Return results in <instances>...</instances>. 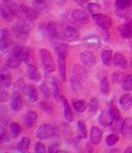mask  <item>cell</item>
<instances>
[{
  "mask_svg": "<svg viewBox=\"0 0 132 153\" xmlns=\"http://www.w3.org/2000/svg\"><path fill=\"white\" fill-rule=\"evenodd\" d=\"M31 29L30 21L21 19L15 26L13 27V34L15 35L18 39L25 40L27 39Z\"/></svg>",
  "mask_w": 132,
  "mask_h": 153,
  "instance_id": "1",
  "label": "cell"
},
{
  "mask_svg": "<svg viewBox=\"0 0 132 153\" xmlns=\"http://www.w3.org/2000/svg\"><path fill=\"white\" fill-rule=\"evenodd\" d=\"M39 56L41 60L42 66L46 73H53L56 71V64L54 61L52 55L46 49H40L39 50Z\"/></svg>",
  "mask_w": 132,
  "mask_h": 153,
  "instance_id": "2",
  "label": "cell"
},
{
  "mask_svg": "<svg viewBox=\"0 0 132 153\" xmlns=\"http://www.w3.org/2000/svg\"><path fill=\"white\" fill-rule=\"evenodd\" d=\"M87 71L80 65L73 66V69L71 71L70 76V83L72 86H80L83 81L86 79Z\"/></svg>",
  "mask_w": 132,
  "mask_h": 153,
  "instance_id": "3",
  "label": "cell"
},
{
  "mask_svg": "<svg viewBox=\"0 0 132 153\" xmlns=\"http://www.w3.org/2000/svg\"><path fill=\"white\" fill-rule=\"evenodd\" d=\"M39 13L37 10H35L33 7H30V6L24 5V4H21L20 5V16L19 17L21 19L27 20V21H35V20L38 18Z\"/></svg>",
  "mask_w": 132,
  "mask_h": 153,
  "instance_id": "4",
  "label": "cell"
},
{
  "mask_svg": "<svg viewBox=\"0 0 132 153\" xmlns=\"http://www.w3.org/2000/svg\"><path fill=\"white\" fill-rule=\"evenodd\" d=\"M56 129L51 124H41L36 130V137L39 140H46L55 136Z\"/></svg>",
  "mask_w": 132,
  "mask_h": 153,
  "instance_id": "5",
  "label": "cell"
},
{
  "mask_svg": "<svg viewBox=\"0 0 132 153\" xmlns=\"http://www.w3.org/2000/svg\"><path fill=\"white\" fill-rule=\"evenodd\" d=\"M62 38L67 42H75L80 38V32L75 27L68 25L62 30L61 32Z\"/></svg>",
  "mask_w": 132,
  "mask_h": 153,
  "instance_id": "6",
  "label": "cell"
},
{
  "mask_svg": "<svg viewBox=\"0 0 132 153\" xmlns=\"http://www.w3.org/2000/svg\"><path fill=\"white\" fill-rule=\"evenodd\" d=\"M93 20L96 23V25L99 26L103 30H108V29L111 28V25H113L111 17L103 15V13H98V15L93 16Z\"/></svg>",
  "mask_w": 132,
  "mask_h": 153,
  "instance_id": "7",
  "label": "cell"
},
{
  "mask_svg": "<svg viewBox=\"0 0 132 153\" xmlns=\"http://www.w3.org/2000/svg\"><path fill=\"white\" fill-rule=\"evenodd\" d=\"M12 45V35L10 32L5 28H2L0 30V50L3 53H5V51L10 48V46Z\"/></svg>",
  "mask_w": 132,
  "mask_h": 153,
  "instance_id": "8",
  "label": "cell"
},
{
  "mask_svg": "<svg viewBox=\"0 0 132 153\" xmlns=\"http://www.w3.org/2000/svg\"><path fill=\"white\" fill-rule=\"evenodd\" d=\"M71 18L80 24H87L90 21V17H89L87 12H85L84 10H80V8L73 10L71 12Z\"/></svg>",
  "mask_w": 132,
  "mask_h": 153,
  "instance_id": "9",
  "label": "cell"
},
{
  "mask_svg": "<svg viewBox=\"0 0 132 153\" xmlns=\"http://www.w3.org/2000/svg\"><path fill=\"white\" fill-rule=\"evenodd\" d=\"M80 60L82 61L83 64L86 66L92 67L96 64V57L95 55L90 51H85L80 54Z\"/></svg>",
  "mask_w": 132,
  "mask_h": 153,
  "instance_id": "10",
  "label": "cell"
},
{
  "mask_svg": "<svg viewBox=\"0 0 132 153\" xmlns=\"http://www.w3.org/2000/svg\"><path fill=\"white\" fill-rule=\"evenodd\" d=\"M114 121H115V119H114L113 115H111L109 110H103L100 113L99 118H98V122L102 126H109V125L113 124Z\"/></svg>",
  "mask_w": 132,
  "mask_h": 153,
  "instance_id": "11",
  "label": "cell"
},
{
  "mask_svg": "<svg viewBox=\"0 0 132 153\" xmlns=\"http://www.w3.org/2000/svg\"><path fill=\"white\" fill-rule=\"evenodd\" d=\"M24 94L26 95V97L28 98V100L30 102H36L38 100V93H37V90L34 88L31 85H24L23 88Z\"/></svg>",
  "mask_w": 132,
  "mask_h": 153,
  "instance_id": "12",
  "label": "cell"
},
{
  "mask_svg": "<svg viewBox=\"0 0 132 153\" xmlns=\"http://www.w3.org/2000/svg\"><path fill=\"white\" fill-rule=\"evenodd\" d=\"M10 107L15 112L21 111L22 108H23V100H22L21 94L18 91L13 92L12 96H10Z\"/></svg>",
  "mask_w": 132,
  "mask_h": 153,
  "instance_id": "13",
  "label": "cell"
},
{
  "mask_svg": "<svg viewBox=\"0 0 132 153\" xmlns=\"http://www.w3.org/2000/svg\"><path fill=\"white\" fill-rule=\"evenodd\" d=\"M102 130L97 126H93L90 130V134H89V138H90L91 143L94 145H98L100 144V142L102 140Z\"/></svg>",
  "mask_w": 132,
  "mask_h": 153,
  "instance_id": "14",
  "label": "cell"
},
{
  "mask_svg": "<svg viewBox=\"0 0 132 153\" xmlns=\"http://www.w3.org/2000/svg\"><path fill=\"white\" fill-rule=\"evenodd\" d=\"M12 74L10 73L7 68H2L1 73H0V83H1L2 87L4 88H8L12 85Z\"/></svg>",
  "mask_w": 132,
  "mask_h": 153,
  "instance_id": "15",
  "label": "cell"
},
{
  "mask_svg": "<svg viewBox=\"0 0 132 153\" xmlns=\"http://www.w3.org/2000/svg\"><path fill=\"white\" fill-rule=\"evenodd\" d=\"M21 62H22V60L20 59L17 55H15L13 52H10V54L8 55L7 59H6V61H5V65L7 68L17 69V68H19V66L21 65Z\"/></svg>",
  "mask_w": 132,
  "mask_h": 153,
  "instance_id": "16",
  "label": "cell"
},
{
  "mask_svg": "<svg viewBox=\"0 0 132 153\" xmlns=\"http://www.w3.org/2000/svg\"><path fill=\"white\" fill-rule=\"evenodd\" d=\"M37 118H38V116H37L36 112L29 111V112H27L25 115H24L23 120H24V123H25L26 126L31 128V127H33L35 125V123H36V121H37Z\"/></svg>",
  "mask_w": 132,
  "mask_h": 153,
  "instance_id": "17",
  "label": "cell"
},
{
  "mask_svg": "<svg viewBox=\"0 0 132 153\" xmlns=\"http://www.w3.org/2000/svg\"><path fill=\"white\" fill-rule=\"evenodd\" d=\"M120 34L123 38H126V39L132 37V20H129L128 22L120 26Z\"/></svg>",
  "mask_w": 132,
  "mask_h": 153,
  "instance_id": "18",
  "label": "cell"
},
{
  "mask_svg": "<svg viewBox=\"0 0 132 153\" xmlns=\"http://www.w3.org/2000/svg\"><path fill=\"white\" fill-rule=\"evenodd\" d=\"M58 71H59L60 78L62 82H66V64H65V58L62 55H58Z\"/></svg>",
  "mask_w": 132,
  "mask_h": 153,
  "instance_id": "19",
  "label": "cell"
},
{
  "mask_svg": "<svg viewBox=\"0 0 132 153\" xmlns=\"http://www.w3.org/2000/svg\"><path fill=\"white\" fill-rule=\"evenodd\" d=\"M113 63L117 67L120 68H127L128 66V62L124 55H122L121 53H115L113 55Z\"/></svg>",
  "mask_w": 132,
  "mask_h": 153,
  "instance_id": "20",
  "label": "cell"
},
{
  "mask_svg": "<svg viewBox=\"0 0 132 153\" xmlns=\"http://www.w3.org/2000/svg\"><path fill=\"white\" fill-rule=\"evenodd\" d=\"M120 105L124 111H128L132 107V97L129 93H124L120 96Z\"/></svg>",
  "mask_w": 132,
  "mask_h": 153,
  "instance_id": "21",
  "label": "cell"
},
{
  "mask_svg": "<svg viewBox=\"0 0 132 153\" xmlns=\"http://www.w3.org/2000/svg\"><path fill=\"white\" fill-rule=\"evenodd\" d=\"M33 8L38 13H44L50 8V4L46 0H33Z\"/></svg>",
  "mask_w": 132,
  "mask_h": 153,
  "instance_id": "22",
  "label": "cell"
},
{
  "mask_svg": "<svg viewBox=\"0 0 132 153\" xmlns=\"http://www.w3.org/2000/svg\"><path fill=\"white\" fill-rule=\"evenodd\" d=\"M62 103H63V110H64V117L67 121L71 122L73 120V113H72V110H71L70 105H69L68 102L65 97L62 98Z\"/></svg>",
  "mask_w": 132,
  "mask_h": 153,
  "instance_id": "23",
  "label": "cell"
},
{
  "mask_svg": "<svg viewBox=\"0 0 132 153\" xmlns=\"http://www.w3.org/2000/svg\"><path fill=\"white\" fill-rule=\"evenodd\" d=\"M0 13H1V17L2 19L5 22H12L13 17L15 16L13 15V13L10 12V10L4 4H1V7H0Z\"/></svg>",
  "mask_w": 132,
  "mask_h": 153,
  "instance_id": "24",
  "label": "cell"
},
{
  "mask_svg": "<svg viewBox=\"0 0 132 153\" xmlns=\"http://www.w3.org/2000/svg\"><path fill=\"white\" fill-rule=\"evenodd\" d=\"M46 32L48 35L50 36L51 39H57L58 37V31H57V25H56L55 22H50L46 25Z\"/></svg>",
  "mask_w": 132,
  "mask_h": 153,
  "instance_id": "25",
  "label": "cell"
},
{
  "mask_svg": "<svg viewBox=\"0 0 132 153\" xmlns=\"http://www.w3.org/2000/svg\"><path fill=\"white\" fill-rule=\"evenodd\" d=\"M84 42L86 46L91 47V48H98L100 46V39L95 35H89L85 37Z\"/></svg>",
  "mask_w": 132,
  "mask_h": 153,
  "instance_id": "26",
  "label": "cell"
},
{
  "mask_svg": "<svg viewBox=\"0 0 132 153\" xmlns=\"http://www.w3.org/2000/svg\"><path fill=\"white\" fill-rule=\"evenodd\" d=\"M27 74H28V78L30 79L31 81H34V82H38V81H40V79H41L38 69L35 66H32V65L29 66Z\"/></svg>",
  "mask_w": 132,
  "mask_h": 153,
  "instance_id": "27",
  "label": "cell"
},
{
  "mask_svg": "<svg viewBox=\"0 0 132 153\" xmlns=\"http://www.w3.org/2000/svg\"><path fill=\"white\" fill-rule=\"evenodd\" d=\"M122 132L125 137H131L132 136V118H127L124 121V124L122 127Z\"/></svg>",
  "mask_w": 132,
  "mask_h": 153,
  "instance_id": "28",
  "label": "cell"
},
{
  "mask_svg": "<svg viewBox=\"0 0 132 153\" xmlns=\"http://www.w3.org/2000/svg\"><path fill=\"white\" fill-rule=\"evenodd\" d=\"M29 147H30V139L27 138V137L22 138V140L18 144V150L21 153H27L29 150Z\"/></svg>",
  "mask_w": 132,
  "mask_h": 153,
  "instance_id": "29",
  "label": "cell"
},
{
  "mask_svg": "<svg viewBox=\"0 0 132 153\" xmlns=\"http://www.w3.org/2000/svg\"><path fill=\"white\" fill-rule=\"evenodd\" d=\"M101 60L103 64L109 65L113 62V53H111V49H104L101 53Z\"/></svg>",
  "mask_w": 132,
  "mask_h": 153,
  "instance_id": "30",
  "label": "cell"
},
{
  "mask_svg": "<svg viewBox=\"0 0 132 153\" xmlns=\"http://www.w3.org/2000/svg\"><path fill=\"white\" fill-rule=\"evenodd\" d=\"M77 131H79V134L82 139H86L88 137V131H87V126L85 121L80 120L77 122Z\"/></svg>",
  "mask_w": 132,
  "mask_h": 153,
  "instance_id": "31",
  "label": "cell"
},
{
  "mask_svg": "<svg viewBox=\"0 0 132 153\" xmlns=\"http://www.w3.org/2000/svg\"><path fill=\"white\" fill-rule=\"evenodd\" d=\"M131 4H132V0H116L115 2V6L119 10H126L129 6H131Z\"/></svg>",
  "mask_w": 132,
  "mask_h": 153,
  "instance_id": "32",
  "label": "cell"
},
{
  "mask_svg": "<svg viewBox=\"0 0 132 153\" xmlns=\"http://www.w3.org/2000/svg\"><path fill=\"white\" fill-rule=\"evenodd\" d=\"M72 105H73V108H74V110L77 112H79V113H82V112H84L85 110H86V108H87L86 102H85V100H73Z\"/></svg>",
  "mask_w": 132,
  "mask_h": 153,
  "instance_id": "33",
  "label": "cell"
},
{
  "mask_svg": "<svg viewBox=\"0 0 132 153\" xmlns=\"http://www.w3.org/2000/svg\"><path fill=\"white\" fill-rule=\"evenodd\" d=\"M33 60V52L30 48H27L24 51V55H23V62H25L27 65L30 66L31 62Z\"/></svg>",
  "mask_w": 132,
  "mask_h": 153,
  "instance_id": "34",
  "label": "cell"
},
{
  "mask_svg": "<svg viewBox=\"0 0 132 153\" xmlns=\"http://www.w3.org/2000/svg\"><path fill=\"white\" fill-rule=\"evenodd\" d=\"M122 88L125 91H131L132 90V75H128L123 79L122 82Z\"/></svg>",
  "mask_w": 132,
  "mask_h": 153,
  "instance_id": "35",
  "label": "cell"
},
{
  "mask_svg": "<svg viewBox=\"0 0 132 153\" xmlns=\"http://www.w3.org/2000/svg\"><path fill=\"white\" fill-rule=\"evenodd\" d=\"M52 84H53V95H54V98L56 100H59L60 97H61V91H60V86L58 84V82L53 79L52 80Z\"/></svg>",
  "mask_w": 132,
  "mask_h": 153,
  "instance_id": "36",
  "label": "cell"
},
{
  "mask_svg": "<svg viewBox=\"0 0 132 153\" xmlns=\"http://www.w3.org/2000/svg\"><path fill=\"white\" fill-rule=\"evenodd\" d=\"M10 134H12L13 138H17V137L20 134V132H21V126H20V124H18L17 122L10 123Z\"/></svg>",
  "mask_w": 132,
  "mask_h": 153,
  "instance_id": "37",
  "label": "cell"
},
{
  "mask_svg": "<svg viewBox=\"0 0 132 153\" xmlns=\"http://www.w3.org/2000/svg\"><path fill=\"white\" fill-rule=\"evenodd\" d=\"M87 8H88L89 13H90L92 16L98 15L100 12V5L98 3H95V2H90V3H88Z\"/></svg>",
  "mask_w": 132,
  "mask_h": 153,
  "instance_id": "38",
  "label": "cell"
},
{
  "mask_svg": "<svg viewBox=\"0 0 132 153\" xmlns=\"http://www.w3.org/2000/svg\"><path fill=\"white\" fill-rule=\"evenodd\" d=\"M67 49H68L67 45L59 44L58 46H56V48H55L56 54H57V56L58 55H62V56H64V57H66V56H67Z\"/></svg>",
  "mask_w": 132,
  "mask_h": 153,
  "instance_id": "39",
  "label": "cell"
},
{
  "mask_svg": "<svg viewBox=\"0 0 132 153\" xmlns=\"http://www.w3.org/2000/svg\"><path fill=\"white\" fill-rule=\"evenodd\" d=\"M98 105H99V103H98L97 98H92L91 102H89V105H88L89 112H90L91 114H95L98 110Z\"/></svg>",
  "mask_w": 132,
  "mask_h": 153,
  "instance_id": "40",
  "label": "cell"
},
{
  "mask_svg": "<svg viewBox=\"0 0 132 153\" xmlns=\"http://www.w3.org/2000/svg\"><path fill=\"white\" fill-rule=\"evenodd\" d=\"M119 141V136L117 134H111L106 138V145L107 146H114Z\"/></svg>",
  "mask_w": 132,
  "mask_h": 153,
  "instance_id": "41",
  "label": "cell"
},
{
  "mask_svg": "<svg viewBox=\"0 0 132 153\" xmlns=\"http://www.w3.org/2000/svg\"><path fill=\"white\" fill-rule=\"evenodd\" d=\"M109 90V83L107 78H103L100 82V91L102 92L103 94H106Z\"/></svg>",
  "mask_w": 132,
  "mask_h": 153,
  "instance_id": "42",
  "label": "cell"
},
{
  "mask_svg": "<svg viewBox=\"0 0 132 153\" xmlns=\"http://www.w3.org/2000/svg\"><path fill=\"white\" fill-rule=\"evenodd\" d=\"M10 134H8V132L2 127L1 130H0V142H1L2 144H4V143H7V142H10Z\"/></svg>",
  "mask_w": 132,
  "mask_h": 153,
  "instance_id": "43",
  "label": "cell"
},
{
  "mask_svg": "<svg viewBox=\"0 0 132 153\" xmlns=\"http://www.w3.org/2000/svg\"><path fill=\"white\" fill-rule=\"evenodd\" d=\"M109 111H111V115H113L114 119L115 120H119V119H121V115H120V112L119 110L117 109V107H115V105H111V109H109Z\"/></svg>",
  "mask_w": 132,
  "mask_h": 153,
  "instance_id": "44",
  "label": "cell"
},
{
  "mask_svg": "<svg viewBox=\"0 0 132 153\" xmlns=\"http://www.w3.org/2000/svg\"><path fill=\"white\" fill-rule=\"evenodd\" d=\"M35 153H46V147L42 143H37L34 148Z\"/></svg>",
  "mask_w": 132,
  "mask_h": 153,
  "instance_id": "45",
  "label": "cell"
},
{
  "mask_svg": "<svg viewBox=\"0 0 132 153\" xmlns=\"http://www.w3.org/2000/svg\"><path fill=\"white\" fill-rule=\"evenodd\" d=\"M40 90H41V93H44L46 96H50V89H49L48 85L46 84V83H41V85L39 86Z\"/></svg>",
  "mask_w": 132,
  "mask_h": 153,
  "instance_id": "46",
  "label": "cell"
},
{
  "mask_svg": "<svg viewBox=\"0 0 132 153\" xmlns=\"http://www.w3.org/2000/svg\"><path fill=\"white\" fill-rule=\"evenodd\" d=\"M8 97H10V95H8L7 92L4 91V90H1V92H0V100H1V102H5L6 100H8Z\"/></svg>",
  "mask_w": 132,
  "mask_h": 153,
  "instance_id": "47",
  "label": "cell"
},
{
  "mask_svg": "<svg viewBox=\"0 0 132 153\" xmlns=\"http://www.w3.org/2000/svg\"><path fill=\"white\" fill-rule=\"evenodd\" d=\"M40 108H41V109H44L46 112H48V113H53L51 105H48V103H46V102H42L41 103H40Z\"/></svg>",
  "mask_w": 132,
  "mask_h": 153,
  "instance_id": "48",
  "label": "cell"
},
{
  "mask_svg": "<svg viewBox=\"0 0 132 153\" xmlns=\"http://www.w3.org/2000/svg\"><path fill=\"white\" fill-rule=\"evenodd\" d=\"M48 153H63V152L59 151V150H58V146L56 145V144H53V145H51L50 147H49Z\"/></svg>",
  "mask_w": 132,
  "mask_h": 153,
  "instance_id": "49",
  "label": "cell"
},
{
  "mask_svg": "<svg viewBox=\"0 0 132 153\" xmlns=\"http://www.w3.org/2000/svg\"><path fill=\"white\" fill-rule=\"evenodd\" d=\"M75 2H77V4H79V5H84V4H86L87 2L89 1V0H74Z\"/></svg>",
  "mask_w": 132,
  "mask_h": 153,
  "instance_id": "50",
  "label": "cell"
},
{
  "mask_svg": "<svg viewBox=\"0 0 132 153\" xmlns=\"http://www.w3.org/2000/svg\"><path fill=\"white\" fill-rule=\"evenodd\" d=\"M124 153H132V146H130V147L127 148V149L124 151Z\"/></svg>",
  "mask_w": 132,
  "mask_h": 153,
  "instance_id": "51",
  "label": "cell"
},
{
  "mask_svg": "<svg viewBox=\"0 0 132 153\" xmlns=\"http://www.w3.org/2000/svg\"><path fill=\"white\" fill-rule=\"evenodd\" d=\"M131 67H132V62H131Z\"/></svg>",
  "mask_w": 132,
  "mask_h": 153,
  "instance_id": "52",
  "label": "cell"
}]
</instances>
